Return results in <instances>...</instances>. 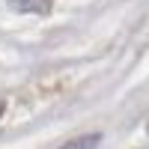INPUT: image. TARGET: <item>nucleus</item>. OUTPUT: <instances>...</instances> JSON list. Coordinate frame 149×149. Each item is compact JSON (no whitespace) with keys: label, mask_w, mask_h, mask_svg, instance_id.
<instances>
[{"label":"nucleus","mask_w":149,"mask_h":149,"mask_svg":"<svg viewBox=\"0 0 149 149\" xmlns=\"http://www.w3.org/2000/svg\"><path fill=\"white\" fill-rule=\"evenodd\" d=\"M54 0H9L12 12H24V15H48Z\"/></svg>","instance_id":"nucleus-1"},{"label":"nucleus","mask_w":149,"mask_h":149,"mask_svg":"<svg viewBox=\"0 0 149 149\" xmlns=\"http://www.w3.org/2000/svg\"><path fill=\"white\" fill-rule=\"evenodd\" d=\"M98 143H102V134H98V131H93V134H81V137L66 140L60 149H98Z\"/></svg>","instance_id":"nucleus-2"},{"label":"nucleus","mask_w":149,"mask_h":149,"mask_svg":"<svg viewBox=\"0 0 149 149\" xmlns=\"http://www.w3.org/2000/svg\"><path fill=\"white\" fill-rule=\"evenodd\" d=\"M0 113H3V104H0Z\"/></svg>","instance_id":"nucleus-3"},{"label":"nucleus","mask_w":149,"mask_h":149,"mask_svg":"<svg viewBox=\"0 0 149 149\" xmlns=\"http://www.w3.org/2000/svg\"><path fill=\"white\" fill-rule=\"evenodd\" d=\"M146 131H149V122H146Z\"/></svg>","instance_id":"nucleus-4"}]
</instances>
